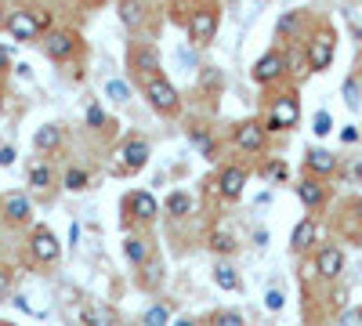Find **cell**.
Wrapping results in <instances>:
<instances>
[{
  "label": "cell",
  "instance_id": "d590c367",
  "mask_svg": "<svg viewBox=\"0 0 362 326\" xmlns=\"http://www.w3.org/2000/svg\"><path fill=\"white\" fill-rule=\"evenodd\" d=\"M297 22H300V11H286V15L276 22V33H279V37H290L293 29H297Z\"/></svg>",
  "mask_w": 362,
  "mask_h": 326
},
{
  "label": "cell",
  "instance_id": "7a4b0ae2",
  "mask_svg": "<svg viewBox=\"0 0 362 326\" xmlns=\"http://www.w3.org/2000/svg\"><path fill=\"white\" fill-rule=\"evenodd\" d=\"M334 51H337V37L329 33V29H319V33L308 40L305 54H308V69L312 73H326L334 66Z\"/></svg>",
  "mask_w": 362,
  "mask_h": 326
},
{
  "label": "cell",
  "instance_id": "ffe728a7",
  "mask_svg": "<svg viewBox=\"0 0 362 326\" xmlns=\"http://www.w3.org/2000/svg\"><path fill=\"white\" fill-rule=\"evenodd\" d=\"M29 214H33V206H29V199H25L22 192H18V196H8V203H4V218H8L11 225H25Z\"/></svg>",
  "mask_w": 362,
  "mask_h": 326
},
{
  "label": "cell",
  "instance_id": "5b68a950",
  "mask_svg": "<svg viewBox=\"0 0 362 326\" xmlns=\"http://www.w3.org/2000/svg\"><path fill=\"white\" fill-rule=\"evenodd\" d=\"M148 141L145 138H127L124 145L116 149V170L119 174H138L145 163H148Z\"/></svg>",
  "mask_w": 362,
  "mask_h": 326
},
{
  "label": "cell",
  "instance_id": "ac0fdd59",
  "mask_svg": "<svg viewBox=\"0 0 362 326\" xmlns=\"http://www.w3.org/2000/svg\"><path fill=\"white\" fill-rule=\"evenodd\" d=\"M124 257L134 264V269H141V264L153 257V247H148L145 235H127V240H124Z\"/></svg>",
  "mask_w": 362,
  "mask_h": 326
},
{
  "label": "cell",
  "instance_id": "60d3db41",
  "mask_svg": "<svg viewBox=\"0 0 362 326\" xmlns=\"http://www.w3.org/2000/svg\"><path fill=\"white\" fill-rule=\"evenodd\" d=\"M8 293H11V276H8L4 269H0V305L8 301Z\"/></svg>",
  "mask_w": 362,
  "mask_h": 326
},
{
  "label": "cell",
  "instance_id": "484cf974",
  "mask_svg": "<svg viewBox=\"0 0 362 326\" xmlns=\"http://www.w3.org/2000/svg\"><path fill=\"white\" fill-rule=\"evenodd\" d=\"M141 326H170V305H148L141 315Z\"/></svg>",
  "mask_w": 362,
  "mask_h": 326
},
{
  "label": "cell",
  "instance_id": "8992f818",
  "mask_svg": "<svg viewBox=\"0 0 362 326\" xmlns=\"http://www.w3.org/2000/svg\"><path fill=\"white\" fill-rule=\"evenodd\" d=\"M218 25H221V15L214 8H196L189 15V37H192V44L206 47L210 40L218 37Z\"/></svg>",
  "mask_w": 362,
  "mask_h": 326
},
{
  "label": "cell",
  "instance_id": "c3c4849f",
  "mask_svg": "<svg viewBox=\"0 0 362 326\" xmlns=\"http://www.w3.org/2000/svg\"><path fill=\"white\" fill-rule=\"evenodd\" d=\"M0 326H18V322H0Z\"/></svg>",
  "mask_w": 362,
  "mask_h": 326
},
{
  "label": "cell",
  "instance_id": "d6986e66",
  "mask_svg": "<svg viewBox=\"0 0 362 326\" xmlns=\"http://www.w3.org/2000/svg\"><path fill=\"white\" fill-rule=\"evenodd\" d=\"M116 11H119V22H124L127 29H141L145 25V4L141 0H119Z\"/></svg>",
  "mask_w": 362,
  "mask_h": 326
},
{
  "label": "cell",
  "instance_id": "5bb4252c",
  "mask_svg": "<svg viewBox=\"0 0 362 326\" xmlns=\"http://www.w3.org/2000/svg\"><path fill=\"white\" fill-rule=\"evenodd\" d=\"M315 272L322 279H341V272H344V250L341 247H322L315 254Z\"/></svg>",
  "mask_w": 362,
  "mask_h": 326
},
{
  "label": "cell",
  "instance_id": "4316f807",
  "mask_svg": "<svg viewBox=\"0 0 362 326\" xmlns=\"http://www.w3.org/2000/svg\"><path fill=\"white\" fill-rule=\"evenodd\" d=\"M62 185H66L69 192H83V189L90 185V174H87L83 167H69L66 177H62Z\"/></svg>",
  "mask_w": 362,
  "mask_h": 326
},
{
  "label": "cell",
  "instance_id": "74e56055",
  "mask_svg": "<svg viewBox=\"0 0 362 326\" xmlns=\"http://www.w3.org/2000/svg\"><path fill=\"white\" fill-rule=\"evenodd\" d=\"M105 124V109L95 102V105H87V127H102Z\"/></svg>",
  "mask_w": 362,
  "mask_h": 326
},
{
  "label": "cell",
  "instance_id": "4dcf8cb0",
  "mask_svg": "<svg viewBox=\"0 0 362 326\" xmlns=\"http://www.w3.org/2000/svg\"><path fill=\"white\" fill-rule=\"evenodd\" d=\"M199 87H203V91H221V87H225V73L221 69H199Z\"/></svg>",
  "mask_w": 362,
  "mask_h": 326
},
{
  "label": "cell",
  "instance_id": "44dd1931",
  "mask_svg": "<svg viewBox=\"0 0 362 326\" xmlns=\"http://www.w3.org/2000/svg\"><path fill=\"white\" fill-rule=\"evenodd\" d=\"M297 199L305 203L308 211H319V206L326 203V189H322L319 182H312V177H308V182H300V185H297Z\"/></svg>",
  "mask_w": 362,
  "mask_h": 326
},
{
  "label": "cell",
  "instance_id": "603a6c76",
  "mask_svg": "<svg viewBox=\"0 0 362 326\" xmlns=\"http://www.w3.org/2000/svg\"><path fill=\"white\" fill-rule=\"evenodd\" d=\"M163 211H167L170 218H185V214L192 211V196H189V192H181V189H177V192H170V196H167V203H163Z\"/></svg>",
  "mask_w": 362,
  "mask_h": 326
},
{
  "label": "cell",
  "instance_id": "2e32d148",
  "mask_svg": "<svg viewBox=\"0 0 362 326\" xmlns=\"http://www.w3.org/2000/svg\"><path fill=\"white\" fill-rule=\"evenodd\" d=\"M315 235H319V225H315L312 218L297 221V225H293V232H290V250H293V254H305V250L315 243Z\"/></svg>",
  "mask_w": 362,
  "mask_h": 326
},
{
  "label": "cell",
  "instance_id": "bcb514c9",
  "mask_svg": "<svg viewBox=\"0 0 362 326\" xmlns=\"http://www.w3.org/2000/svg\"><path fill=\"white\" fill-rule=\"evenodd\" d=\"M76 240H80V225L73 221V225H69V243H76Z\"/></svg>",
  "mask_w": 362,
  "mask_h": 326
},
{
  "label": "cell",
  "instance_id": "836d02e7",
  "mask_svg": "<svg viewBox=\"0 0 362 326\" xmlns=\"http://www.w3.org/2000/svg\"><path fill=\"white\" fill-rule=\"evenodd\" d=\"M105 95H109L112 102H127V98H131V87H127L124 80H109V83H105Z\"/></svg>",
  "mask_w": 362,
  "mask_h": 326
},
{
  "label": "cell",
  "instance_id": "7c38bea8",
  "mask_svg": "<svg viewBox=\"0 0 362 326\" xmlns=\"http://www.w3.org/2000/svg\"><path fill=\"white\" fill-rule=\"evenodd\" d=\"M218 192L225 199H243V192H247V170L243 167H221L218 170Z\"/></svg>",
  "mask_w": 362,
  "mask_h": 326
},
{
  "label": "cell",
  "instance_id": "7402d4cb",
  "mask_svg": "<svg viewBox=\"0 0 362 326\" xmlns=\"http://www.w3.org/2000/svg\"><path fill=\"white\" fill-rule=\"evenodd\" d=\"M214 283H218V290H225V293H235L239 290V276H235V269L228 261H218L214 264Z\"/></svg>",
  "mask_w": 362,
  "mask_h": 326
},
{
  "label": "cell",
  "instance_id": "8fae6325",
  "mask_svg": "<svg viewBox=\"0 0 362 326\" xmlns=\"http://www.w3.org/2000/svg\"><path fill=\"white\" fill-rule=\"evenodd\" d=\"M127 62H131V69H134L141 80L160 76V51H156V47H148V44H134L131 54H127Z\"/></svg>",
  "mask_w": 362,
  "mask_h": 326
},
{
  "label": "cell",
  "instance_id": "ba28073f",
  "mask_svg": "<svg viewBox=\"0 0 362 326\" xmlns=\"http://www.w3.org/2000/svg\"><path fill=\"white\" fill-rule=\"evenodd\" d=\"M76 51H80V40L69 29H51V33H44V54L51 62H69Z\"/></svg>",
  "mask_w": 362,
  "mask_h": 326
},
{
  "label": "cell",
  "instance_id": "6da1fadb",
  "mask_svg": "<svg viewBox=\"0 0 362 326\" xmlns=\"http://www.w3.org/2000/svg\"><path fill=\"white\" fill-rule=\"evenodd\" d=\"M145 98H148V105H153L160 116H174V112L181 109L177 87H174L170 80H163V76H148V80H145Z\"/></svg>",
  "mask_w": 362,
  "mask_h": 326
},
{
  "label": "cell",
  "instance_id": "9c48e42d",
  "mask_svg": "<svg viewBox=\"0 0 362 326\" xmlns=\"http://www.w3.org/2000/svg\"><path fill=\"white\" fill-rule=\"evenodd\" d=\"M283 73H286V54H283V51H268V54H261L257 62H254V69H250V76H254L261 87L283 80Z\"/></svg>",
  "mask_w": 362,
  "mask_h": 326
},
{
  "label": "cell",
  "instance_id": "277c9868",
  "mask_svg": "<svg viewBox=\"0 0 362 326\" xmlns=\"http://www.w3.org/2000/svg\"><path fill=\"white\" fill-rule=\"evenodd\" d=\"M297 120H300L297 95H293V91H286V95H279L276 102H272L264 127H268V131H290V127H297Z\"/></svg>",
  "mask_w": 362,
  "mask_h": 326
},
{
  "label": "cell",
  "instance_id": "e0dca14e",
  "mask_svg": "<svg viewBox=\"0 0 362 326\" xmlns=\"http://www.w3.org/2000/svg\"><path fill=\"white\" fill-rule=\"evenodd\" d=\"M305 167L312 170V174H334L337 170V156L334 153H329V149H319V145H315V149H308L305 153Z\"/></svg>",
  "mask_w": 362,
  "mask_h": 326
},
{
  "label": "cell",
  "instance_id": "d4e9b609",
  "mask_svg": "<svg viewBox=\"0 0 362 326\" xmlns=\"http://www.w3.org/2000/svg\"><path fill=\"white\" fill-rule=\"evenodd\" d=\"M341 95H344V105H348L351 112H358V109H362V83H358V76H348V80H344Z\"/></svg>",
  "mask_w": 362,
  "mask_h": 326
},
{
  "label": "cell",
  "instance_id": "f35d334b",
  "mask_svg": "<svg viewBox=\"0 0 362 326\" xmlns=\"http://www.w3.org/2000/svg\"><path fill=\"white\" fill-rule=\"evenodd\" d=\"M264 308H268V312H279V308H283V293H279V290H268V293H264Z\"/></svg>",
  "mask_w": 362,
  "mask_h": 326
},
{
  "label": "cell",
  "instance_id": "7bdbcfd3",
  "mask_svg": "<svg viewBox=\"0 0 362 326\" xmlns=\"http://www.w3.org/2000/svg\"><path fill=\"white\" fill-rule=\"evenodd\" d=\"M177 58H181V62H185V66H196V54H192L189 47H177Z\"/></svg>",
  "mask_w": 362,
  "mask_h": 326
},
{
  "label": "cell",
  "instance_id": "f1b7e54d",
  "mask_svg": "<svg viewBox=\"0 0 362 326\" xmlns=\"http://www.w3.org/2000/svg\"><path fill=\"white\" fill-rule=\"evenodd\" d=\"M80 326H112V312L109 308H83Z\"/></svg>",
  "mask_w": 362,
  "mask_h": 326
},
{
  "label": "cell",
  "instance_id": "ee69618b",
  "mask_svg": "<svg viewBox=\"0 0 362 326\" xmlns=\"http://www.w3.org/2000/svg\"><path fill=\"white\" fill-rule=\"evenodd\" d=\"M341 141H348V145L358 141V131H355V127H344V131H341Z\"/></svg>",
  "mask_w": 362,
  "mask_h": 326
},
{
  "label": "cell",
  "instance_id": "4fadbf2b",
  "mask_svg": "<svg viewBox=\"0 0 362 326\" xmlns=\"http://www.w3.org/2000/svg\"><path fill=\"white\" fill-rule=\"evenodd\" d=\"M127 211L134 214V221L148 225V221L160 218V203H156L153 192H131V196H127Z\"/></svg>",
  "mask_w": 362,
  "mask_h": 326
},
{
  "label": "cell",
  "instance_id": "cb8c5ba5",
  "mask_svg": "<svg viewBox=\"0 0 362 326\" xmlns=\"http://www.w3.org/2000/svg\"><path fill=\"white\" fill-rule=\"evenodd\" d=\"M163 283V261L160 257H148L145 264H141V286L145 290H156Z\"/></svg>",
  "mask_w": 362,
  "mask_h": 326
},
{
  "label": "cell",
  "instance_id": "f546056e",
  "mask_svg": "<svg viewBox=\"0 0 362 326\" xmlns=\"http://www.w3.org/2000/svg\"><path fill=\"white\" fill-rule=\"evenodd\" d=\"M210 326H250L243 312H232V308H221L210 315Z\"/></svg>",
  "mask_w": 362,
  "mask_h": 326
},
{
  "label": "cell",
  "instance_id": "30bf717a",
  "mask_svg": "<svg viewBox=\"0 0 362 326\" xmlns=\"http://www.w3.org/2000/svg\"><path fill=\"white\" fill-rule=\"evenodd\" d=\"M264 138H268V127L257 124V120H243V124H235V131H232L235 149H243V153H261Z\"/></svg>",
  "mask_w": 362,
  "mask_h": 326
},
{
  "label": "cell",
  "instance_id": "3957f363",
  "mask_svg": "<svg viewBox=\"0 0 362 326\" xmlns=\"http://www.w3.org/2000/svg\"><path fill=\"white\" fill-rule=\"evenodd\" d=\"M44 29H47V15L40 18V15L25 11V8H15V11H8V33H11L15 40H22V44L37 40V37L44 33Z\"/></svg>",
  "mask_w": 362,
  "mask_h": 326
},
{
  "label": "cell",
  "instance_id": "7dc6e473",
  "mask_svg": "<svg viewBox=\"0 0 362 326\" xmlns=\"http://www.w3.org/2000/svg\"><path fill=\"white\" fill-rule=\"evenodd\" d=\"M4 29H8V11L0 8V33H4Z\"/></svg>",
  "mask_w": 362,
  "mask_h": 326
},
{
  "label": "cell",
  "instance_id": "e575fe53",
  "mask_svg": "<svg viewBox=\"0 0 362 326\" xmlns=\"http://www.w3.org/2000/svg\"><path fill=\"white\" fill-rule=\"evenodd\" d=\"M261 174L268 177V182H283V177H286V163H283V160H268V163L261 167Z\"/></svg>",
  "mask_w": 362,
  "mask_h": 326
},
{
  "label": "cell",
  "instance_id": "8d00e7d4",
  "mask_svg": "<svg viewBox=\"0 0 362 326\" xmlns=\"http://www.w3.org/2000/svg\"><path fill=\"white\" fill-rule=\"evenodd\" d=\"M337 326H362V308H344L337 315Z\"/></svg>",
  "mask_w": 362,
  "mask_h": 326
},
{
  "label": "cell",
  "instance_id": "9a60e30c",
  "mask_svg": "<svg viewBox=\"0 0 362 326\" xmlns=\"http://www.w3.org/2000/svg\"><path fill=\"white\" fill-rule=\"evenodd\" d=\"M62 141H66V131L58 127V124H44V127H37V134H33L37 153H58V149H62Z\"/></svg>",
  "mask_w": 362,
  "mask_h": 326
},
{
  "label": "cell",
  "instance_id": "1f68e13d",
  "mask_svg": "<svg viewBox=\"0 0 362 326\" xmlns=\"http://www.w3.org/2000/svg\"><path fill=\"white\" fill-rule=\"evenodd\" d=\"M312 131H315L319 138H326L329 131H334V116H329L326 109H319V112L312 116Z\"/></svg>",
  "mask_w": 362,
  "mask_h": 326
},
{
  "label": "cell",
  "instance_id": "b9f144b4",
  "mask_svg": "<svg viewBox=\"0 0 362 326\" xmlns=\"http://www.w3.org/2000/svg\"><path fill=\"white\" fill-rule=\"evenodd\" d=\"M8 69H11V51L0 47V73H8Z\"/></svg>",
  "mask_w": 362,
  "mask_h": 326
},
{
  "label": "cell",
  "instance_id": "83f0119b",
  "mask_svg": "<svg viewBox=\"0 0 362 326\" xmlns=\"http://www.w3.org/2000/svg\"><path fill=\"white\" fill-rule=\"evenodd\" d=\"M51 182H54V174H51V167H47V163H40V160H37L33 167H29V185H33V189H40V192H44Z\"/></svg>",
  "mask_w": 362,
  "mask_h": 326
},
{
  "label": "cell",
  "instance_id": "ab89813d",
  "mask_svg": "<svg viewBox=\"0 0 362 326\" xmlns=\"http://www.w3.org/2000/svg\"><path fill=\"white\" fill-rule=\"evenodd\" d=\"M15 156H18L15 145H0V167H11V163H15Z\"/></svg>",
  "mask_w": 362,
  "mask_h": 326
},
{
  "label": "cell",
  "instance_id": "f6af8a7d",
  "mask_svg": "<svg viewBox=\"0 0 362 326\" xmlns=\"http://www.w3.org/2000/svg\"><path fill=\"white\" fill-rule=\"evenodd\" d=\"M170 326H199V319H192V315H185V319H174Z\"/></svg>",
  "mask_w": 362,
  "mask_h": 326
},
{
  "label": "cell",
  "instance_id": "52a82bcc",
  "mask_svg": "<svg viewBox=\"0 0 362 326\" xmlns=\"http://www.w3.org/2000/svg\"><path fill=\"white\" fill-rule=\"evenodd\" d=\"M29 254H33V261H40V264H54L58 254H62V243H58V235L47 225H37L33 235H29Z\"/></svg>",
  "mask_w": 362,
  "mask_h": 326
},
{
  "label": "cell",
  "instance_id": "d6a6232c",
  "mask_svg": "<svg viewBox=\"0 0 362 326\" xmlns=\"http://www.w3.org/2000/svg\"><path fill=\"white\" fill-rule=\"evenodd\" d=\"M210 250H214V254H232L235 250V240H232L228 232H214V235H210Z\"/></svg>",
  "mask_w": 362,
  "mask_h": 326
}]
</instances>
